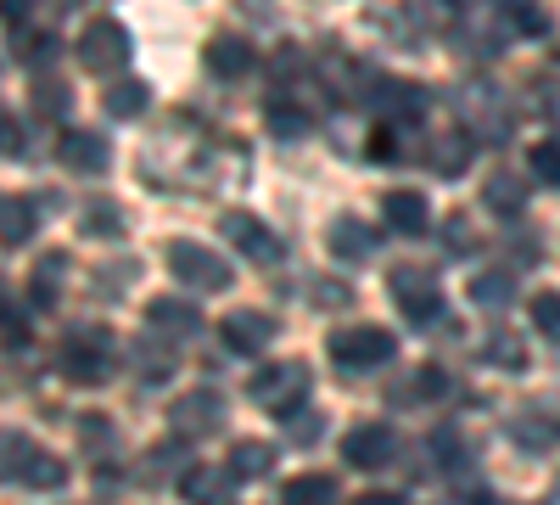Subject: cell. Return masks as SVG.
Returning <instances> with one entry per match:
<instances>
[{
	"instance_id": "6da1fadb",
	"label": "cell",
	"mask_w": 560,
	"mask_h": 505,
	"mask_svg": "<svg viewBox=\"0 0 560 505\" xmlns=\"http://www.w3.org/2000/svg\"><path fill=\"white\" fill-rule=\"evenodd\" d=\"M325 354H331L342 371H376V365H387L398 354V337L382 332V326H342L325 337Z\"/></svg>"
},
{
	"instance_id": "7a4b0ae2",
	"label": "cell",
	"mask_w": 560,
	"mask_h": 505,
	"mask_svg": "<svg viewBox=\"0 0 560 505\" xmlns=\"http://www.w3.org/2000/svg\"><path fill=\"white\" fill-rule=\"evenodd\" d=\"M247 399L275 410V416H292V410L308 399V365L303 359H280V365H264V371L247 382Z\"/></svg>"
},
{
	"instance_id": "3957f363",
	"label": "cell",
	"mask_w": 560,
	"mask_h": 505,
	"mask_svg": "<svg viewBox=\"0 0 560 505\" xmlns=\"http://www.w3.org/2000/svg\"><path fill=\"white\" fill-rule=\"evenodd\" d=\"M393 303L404 309V320H409V326H420V332L443 320V287L432 282L427 269H409V264L393 269Z\"/></svg>"
},
{
	"instance_id": "277c9868",
	"label": "cell",
	"mask_w": 560,
	"mask_h": 505,
	"mask_svg": "<svg viewBox=\"0 0 560 505\" xmlns=\"http://www.w3.org/2000/svg\"><path fill=\"white\" fill-rule=\"evenodd\" d=\"M7 478L23 483V489H62L68 483V461H57V455H45L39 444L28 438H7Z\"/></svg>"
},
{
	"instance_id": "5b68a950",
	"label": "cell",
	"mask_w": 560,
	"mask_h": 505,
	"mask_svg": "<svg viewBox=\"0 0 560 505\" xmlns=\"http://www.w3.org/2000/svg\"><path fill=\"white\" fill-rule=\"evenodd\" d=\"M168 269L179 275L185 287H202V292H224L236 275H230V264L213 253V248H202V242H174L168 248Z\"/></svg>"
},
{
	"instance_id": "8992f818",
	"label": "cell",
	"mask_w": 560,
	"mask_h": 505,
	"mask_svg": "<svg viewBox=\"0 0 560 505\" xmlns=\"http://www.w3.org/2000/svg\"><path fill=\"white\" fill-rule=\"evenodd\" d=\"M79 62L90 68V73H113V68H124L129 62V34H124V23H113V18H96L84 34H79Z\"/></svg>"
},
{
	"instance_id": "52a82bcc",
	"label": "cell",
	"mask_w": 560,
	"mask_h": 505,
	"mask_svg": "<svg viewBox=\"0 0 560 505\" xmlns=\"http://www.w3.org/2000/svg\"><path fill=\"white\" fill-rule=\"evenodd\" d=\"M168 427L185 438V444H197V438H208V433H219L224 427V399L213 393V388H197V393H185L174 410H168Z\"/></svg>"
},
{
	"instance_id": "ba28073f",
	"label": "cell",
	"mask_w": 560,
	"mask_h": 505,
	"mask_svg": "<svg viewBox=\"0 0 560 505\" xmlns=\"http://www.w3.org/2000/svg\"><path fill=\"white\" fill-rule=\"evenodd\" d=\"M342 455H348L353 472H382V467L398 461V433L382 427V422H364V427H353L342 438Z\"/></svg>"
},
{
	"instance_id": "9c48e42d",
	"label": "cell",
	"mask_w": 560,
	"mask_h": 505,
	"mask_svg": "<svg viewBox=\"0 0 560 505\" xmlns=\"http://www.w3.org/2000/svg\"><path fill=\"white\" fill-rule=\"evenodd\" d=\"M275 332H280V320H269L258 309H236V314L219 320V337H224L230 354H264L275 343Z\"/></svg>"
},
{
	"instance_id": "30bf717a",
	"label": "cell",
	"mask_w": 560,
	"mask_h": 505,
	"mask_svg": "<svg viewBox=\"0 0 560 505\" xmlns=\"http://www.w3.org/2000/svg\"><path fill=\"white\" fill-rule=\"evenodd\" d=\"M62 377H73V382H107L113 377V348L102 337L62 343Z\"/></svg>"
},
{
	"instance_id": "8fae6325",
	"label": "cell",
	"mask_w": 560,
	"mask_h": 505,
	"mask_svg": "<svg viewBox=\"0 0 560 505\" xmlns=\"http://www.w3.org/2000/svg\"><path fill=\"white\" fill-rule=\"evenodd\" d=\"M219 225H224V237L236 242L247 259H258V264H275V259H280V237H269L264 219H253V214H242V208H230Z\"/></svg>"
},
{
	"instance_id": "7c38bea8",
	"label": "cell",
	"mask_w": 560,
	"mask_h": 505,
	"mask_svg": "<svg viewBox=\"0 0 560 505\" xmlns=\"http://www.w3.org/2000/svg\"><path fill=\"white\" fill-rule=\"evenodd\" d=\"M57 158H62L68 169H79V174H102L107 158H113V147L102 141V135H90V129H62Z\"/></svg>"
},
{
	"instance_id": "4fadbf2b",
	"label": "cell",
	"mask_w": 560,
	"mask_h": 505,
	"mask_svg": "<svg viewBox=\"0 0 560 505\" xmlns=\"http://www.w3.org/2000/svg\"><path fill=\"white\" fill-rule=\"evenodd\" d=\"M382 214H387V225H393L398 237H427V225H432V208H427V197H420V192H409V186L387 192V197H382Z\"/></svg>"
},
{
	"instance_id": "5bb4252c",
	"label": "cell",
	"mask_w": 560,
	"mask_h": 505,
	"mask_svg": "<svg viewBox=\"0 0 560 505\" xmlns=\"http://www.w3.org/2000/svg\"><path fill=\"white\" fill-rule=\"evenodd\" d=\"M147 326L163 332V337H191L202 326V314L191 303H179V298H152L147 303Z\"/></svg>"
},
{
	"instance_id": "9a60e30c",
	"label": "cell",
	"mask_w": 560,
	"mask_h": 505,
	"mask_svg": "<svg viewBox=\"0 0 560 505\" xmlns=\"http://www.w3.org/2000/svg\"><path fill=\"white\" fill-rule=\"evenodd\" d=\"M236 483H242V478L230 472V467H224V472H219V467H191V472L179 478V494H185V500H230V494H236Z\"/></svg>"
},
{
	"instance_id": "2e32d148",
	"label": "cell",
	"mask_w": 560,
	"mask_h": 505,
	"mask_svg": "<svg viewBox=\"0 0 560 505\" xmlns=\"http://www.w3.org/2000/svg\"><path fill=\"white\" fill-rule=\"evenodd\" d=\"M510 438H516L522 449H533V455H544V449L560 444V422H549L544 410H527V416L510 422Z\"/></svg>"
},
{
	"instance_id": "e0dca14e",
	"label": "cell",
	"mask_w": 560,
	"mask_h": 505,
	"mask_svg": "<svg viewBox=\"0 0 560 505\" xmlns=\"http://www.w3.org/2000/svg\"><path fill=\"white\" fill-rule=\"evenodd\" d=\"M208 68H213L219 79H242V73L253 68V45H242V39L219 34V39L208 45Z\"/></svg>"
},
{
	"instance_id": "ac0fdd59",
	"label": "cell",
	"mask_w": 560,
	"mask_h": 505,
	"mask_svg": "<svg viewBox=\"0 0 560 505\" xmlns=\"http://www.w3.org/2000/svg\"><path fill=\"white\" fill-rule=\"evenodd\" d=\"M230 472H236L242 483H258V478H269V472H275V449H269V444H258V438L236 444V449H230Z\"/></svg>"
},
{
	"instance_id": "d6986e66",
	"label": "cell",
	"mask_w": 560,
	"mask_h": 505,
	"mask_svg": "<svg viewBox=\"0 0 560 505\" xmlns=\"http://www.w3.org/2000/svg\"><path fill=\"white\" fill-rule=\"evenodd\" d=\"M0 225H7V231H0V242L23 248V242L34 237V208H28L23 197H7V203H0Z\"/></svg>"
},
{
	"instance_id": "ffe728a7",
	"label": "cell",
	"mask_w": 560,
	"mask_h": 505,
	"mask_svg": "<svg viewBox=\"0 0 560 505\" xmlns=\"http://www.w3.org/2000/svg\"><path fill=\"white\" fill-rule=\"evenodd\" d=\"M370 248H376V237H370L359 219H337V225H331V253H337V259H364Z\"/></svg>"
},
{
	"instance_id": "44dd1931",
	"label": "cell",
	"mask_w": 560,
	"mask_h": 505,
	"mask_svg": "<svg viewBox=\"0 0 560 505\" xmlns=\"http://www.w3.org/2000/svg\"><path fill=\"white\" fill-rule=\"evenodd\" d=\"M147 113V84L140 79H124L107 90V118H140Z\"/></svg>"
},
{
	"instance_id": "7402d4cb",
	"label": "cell",
	"mask_w": 560,
	"mask_h": 505,
	"mask_svg": "<svg viewBox=\"0 0 560 505\" xmlns=\"http://www.w3.org/2000/svg\"><path fill=\"white\" fill-rule=\"evenodd\" d=\"M287 500H292V505H319V500H342V494H337V478L308 472V478H292V483H287Z\"/></svg>"
},
{
	"instance_id": "603a6c76",
	"label": "cell",
	"mask_w": 560,
	"mask_h": 505,
	"mask_svg": "<svg viewBox=\"0 0 560 505\" xmlns=\"http://www.w3.org/2000/svg\"><path fill=\"white\" fill-rule=\"evenodd\" d=\"M269 129L280 135V141H298V135H308V129H314V118H308L303 107H287V102L275 96V102H269Z\"/></svg>"
},
{
	"instance_id": "cb8c5ba5",
	"label": "cell",
	"mask_w": 560,
	"mask_h": 505,
	"mask_svg": "<svg viewBox=\"0 0 560 505\" xmlns=\"http://www.w3.org/2000/svg\"><path fill=\"white\" fill-rule=\"evenodd\" d=\"M62 269H68L62 253H45V259H39V269H34V303H57V292H62Z\"/></svg>"
},
{
	"instance_id": "d4e9b609",
	"label": "cell",
	"mask_w": 560,
	"mask_h": 505,
	"mask_svg": "<svg viewBox=\"0 0 560 505\" xmlns=\"http://www.w3.org/2000/svg\"><path fill=\"white\" fill-rule=\"evenodd\" d=\"M522 203H527L522 180H510V174H493V180H488V208H493V214H522Z\"/></svg>"
},
{
	"instance_id": "484cf974",
	"label": "cell",
	"mask_w": 560,
	"mask_h": 505,
	"mask_svg": "<svg viewBox=\"0 0 560 505\" xmlns=\"http://www.w3.org/2000/svg\"><path fill=\"white\" fill-rule=\"evenodd\" d=\"M488 359L499 365V371H527V343L522 337H510V332H493V343H488Z\"/></svg>"
},
{
	"instance_id": "4316f807",
	"label": "cell",
	"mask_w": 560,
	"mask_h": 505,
	"mask_svg": "<svg viewBox=\"0 0 560 505\" xmlns=\"http://www.w3.org/2000/svg\"><path fill=\"white\" fill-rule=\"evenodd\" d=\"M499 12H504V23L516 34H544L549 28V18L533 7V0H499Z\"/></svg>"
},
{
	"instance_id": "83f0119b",
	"label": "cell",
	"mask_w": 560,
	"mask_h": 505,
	"mask_svg": "<svg viewBox=\"0 0 560 505\" xmlns=\"http://www.w3.org/2000/svg\"><path fill=\"white\" fill-rule=\"evenodd\" d=\"M510 292H516V275H504V269H488V275H477V282H471V298L488 303V309H499Z\"/></svg>"
},
{
	"instance_id": "f1b7e54d",
	"label": "cell",
	"mask_w": 560,
	"mask_h": 505,
	"mask_svg": "<svg viewBox=\"0 0 560 505\" xmlns=\"http://www.w3.org/2000/svg\"><path fill=\"white\" fill-rule=\"evenodd\" d=\"M527 163H533V174L544 180V186H560V141H533Z\"/></svg>"
},
{
	"instance_id": "f546056e",
	"label": "cell",
	"mask_w": 560,
	"mask_h": 505,
	"mask_svg": "<svg viewBox=\"0 0 560 505\" xmlns=\"http://www.w3.org/2000/svg\"><path fill=\"white\" fill-rule=\"evenodd\" d=\"M533 326L560 343V292H538V298H533Z\"/></svg>"
},
{
	"instance_id": "4dcf8cb0",
	"label": "cell",
	"mask_w": 560,
	"mask_h": 505,
	"mask_svg": "<svg viewBox=\"0 0 560 505\" xmlns=\"http://www.w3.org/2000/svg\"><path fill=\"white\" fill-rule=\"evenodd\" d=\"M84 237H102V242L107 237H124V214L118 208H90L84 214Z\"/></svg>"
},
{
	"instance_id": "1f68e13d",
	"label": "cell",
	"mask_w": 560,
	"mask_h": 505,
	"mask_svg": "<svg viewBox=\"0 0 560 505\" xmlns=\"http://www.w3.org/2000/svg\"><path fill=\"white\" fill-rule=\"evenodd\" d=\"M465 152H471V141H465V135H443V147H438V169H443V174H454Z\"/></svg>"
},
{
	"instance_id": "d6a6232c",
	"label": "cell",
	"mask_w": 560,
	"mask_h": 505,
	"mask_svg": "<svg viewBox=\"0 0 560 505\" xmlns=\"http://www.w3.org/2000/svg\"><path fill=\"white\" fill-rule=\"evenodd\" d=\"M393 141H398V135H393V124H382L376 135H370V158H382V163H393V158H398V147H393Z\"/></svg>"
},
{
	"instance_id": "836d02e7",
	"label": "cell",
	"mask_w": 560,
	"mask_h": 505,
	"mask_svg": "<svg viewBox=\"0 0 560 505\" xmlns=\"http://www.w3.org/2000/svg\"><path fill=\"white\" fill-rule=\"evenodd\" d=\"M448 248H454V253L477 248V231H465V214H454V219H448Z\"/></svg>"
},
{
	"instance_id": "e575fe53",
	"label": "cell",
	"mask_w": 560,
	"mask_h": 505,
	"mask_svg": "<svg viewBox=\"0 0 560 505\" xmlns=\"http://www.w3.org/2000/svg\"><path fill=\"white\" fill-rule=\"evenodd\" d=\"M443 388H448V377H443V371H420V377H415V393H427V399H432V393H443Z\"/></svg>"
},
{
	"instance_id": "d590c367",
	"label": "cell",
	"mask_w": 560,
	"mask_h": 505,
	"mask_svg": "<svg viewBox=\"0 0 560 505\" xmlns=\"http://www.w3.org/2000/svg\"><path fill=\"white\" fill-rule=\"evenodd\" d=\"M7 158H23V135H18V118H7Z\"/></svg>"
},
{
	"instance_id": "8d00e7d4",
	"label": "cell",
	"mask_w": 560,
	"mask_h": 505,
	"mask_svg": "<svg viewBox=\"0 0 560 505\" xmlns=\"http://www.w3.org/2000/svg\"><path fill=\"white\" fill-rule=\"evenodd\" d=\"M287 427H292V422H287ZM292 433H298V438H314V433H319V422H314V416H298V427H292Z\"/></svg>"
},
{
	"instance_id": "74e56055",
	"label": "cell",
	"mask_w": 560,
	"mask_h": 505,
	"mask_svg": "<svg viewBox=\"0 0 560 505\" xmlns=\"http://www.w3.org/2000/svg\"><path fill=\"white\" fill-rule=\"evenodd\" d=\"M555 62H560V51H555Z\"/></svg>"
}]
</instances>
